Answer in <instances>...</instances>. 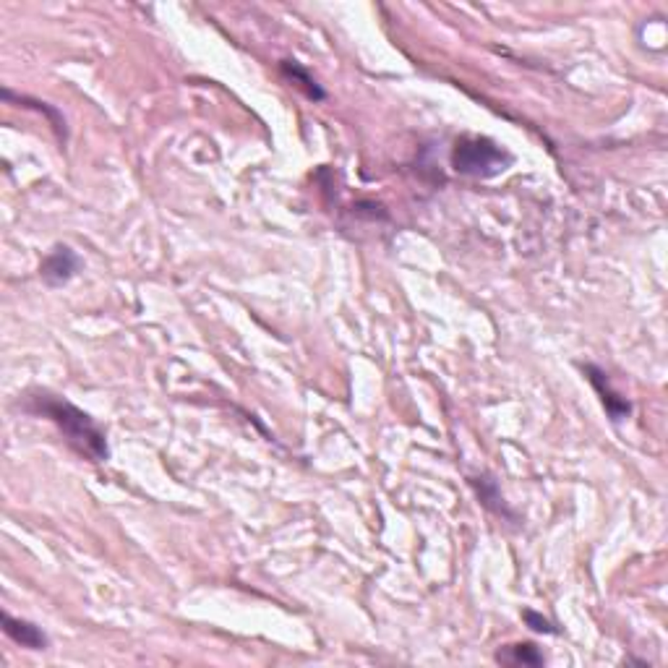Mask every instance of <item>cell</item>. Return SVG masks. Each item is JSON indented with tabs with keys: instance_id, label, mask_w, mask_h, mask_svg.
<instances>
[{
	"instance_id": "obj_2",
	"label": "cell",
	"mask_w": 668,
	"mask_h": 668,
	"mask_svg": "<svg viewBox=\"0 0 668 668\" xmlns=\"http://www.w3.org/2000/svg\"><path fill=\"white\" fill-rule=\"evenodd\" d=\"M510 162H511L510 155H507L499 144H493L491 138L465 137L454 144L452 165L460 176H472V177L499 176L501 170H507Z\"/></svg>"
},
{
	"instance_id": "obj_9",
	"label": "cell",
	"mask_w": 668,
	"mask_h": 668,
	"mask_svg": "<svg viewBox=\"0 0 668 668\" xmlns=\"http://www.w3.org/2000/svg\"><path fill=\"white\" fill-rule=\"evenodd\" d=\"M525 622H528V627L532 632H538V634H556V627L551 624L546 616H541V613H535V611H525Z\"/></svg>"
},
{
	"instance_id": "obj_7",
	"label": "cell",
	"mask_w": 668,
	"mask_h": 668,
	"mask_svg": "<svg viewBox=\"0 0 668 668\" xmlns=\"http://www.w3.org/2000/svg\"><path fill=\"white\" fill-rule=\"evenodd\" d=\"M279 71H282V76H288V79L293 81L295 86H300L306 95L311 99H324V89L319 86L314 81V76L300 66V63H295V60H282V66H279Z\"/></svg>"
},
{
	"instance_id": "obj_8",
	"label": "cell",
	"mask_w": 668,
	"mask_h": 668,
	"mask_svg": "<svg viewBox=\"0 0 668 668\" xmlns=\"http://www.w3.org/2000/svg\"><path fill=\"white\" fill-rule=\"evenodd\" d=\"M471 483L475 486V489H478V496H481V501H483V504H486L489 510L499 511V514H501V511L507 514L504 504H501V496H499V491H496V483H493L491 478H486V475H483V478H472Z\"/></svg>"
},
{
	"instance_id": "obj_3",
	"label": "cell",
	"mask_w": 668,
	"mask_h": 668,
	"mask_svg": "<svg viewBox=\"0 0 668 668\" xmlns=\"http://www.w3.org/2000/svg\"><path fill=\"white\" fill-rule=\"evenodd\" d=\"M79 264V256L74 254L68 246H56L40 264V277L47 285L58 288V285H66L71 277L76 275Z\"/></svg>"
},
{
	"instance_id": "obj_1",
	"label": "cell",
	"mask_w": 668,
	"mask_h": 668,
	"mask_svg": "<svg viewBox=\"0 0 668 668\" xmlns=\"http://www.w3.org/2000/svg\"><path fill=\"white\" fill-rule=\"evenodd\" d=\"M26 410L50 418L60 429V433L66 436L68 447L74 452H79L81 457H86L89 462L107 460L110 452H107V439H105L102 429L84 410L71 405L68 400H60L56 394L37 392L29 397Z\"/></svg>"
},
{
	"instance_id": "obj_6",
	"label": "cell",
	"mask_w": 668,
	"mask_h": 668,
	"mask_svg": "<svg viewBox=\"0 0 668 668\" xmlns=\"http://www.w3.org/2000/svg\"><path fill=\"white\" fill-rule=\"evenodd\" d=\"M496 661L507 663V666H543L546 658L532 643H517V645H507V648L499 650Z\"/></svg>"
},
{
	"instance_id": "obj_5",
	"label": "cell",
	"mask_w": 668,
	"mask_h": 668,
	"mask_svg": "<svg viewBox=\"0 0 668 668\" xmlns=\"http://www.w3.org/2000/svg\"><path fill=\"white\" fill-rule=\"evenodd\" d=\"M3 632H5L16 645H21V648L29 650L47 648V634H45L37 624L24 622V619H14L11 613H3Z\"/></svg>"
},
{
	"instance_id": "obj_4",
	"label": "cell",
	"mask_w": 668,
	"mask_h": 668,
	"mask_svg": "<svg viewBox=\"0 0 668 668\" xmlns=\"http://www.w3.org/2000/svg\"><path fill=\"white\" fill-rule=\"evenodd\" d=\"M585 374H588L590 384L595 387V392L601 394L603 408H606V413L611 415V420H624V418L632 413V405H629L624 397H619V394L611 390L609 376L603 374L601 369H595V366H585Z\"/></svg>"
}]
</instances>
